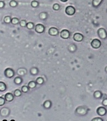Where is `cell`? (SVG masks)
I'll use <instances>...</instances> for the list:
<instances>
[{
    "label": "cell",
    "instance_id": "cell-1",
    "mask_svg": "<svg viewBox=\"0 0 107 121\" xmlns=\"http://www.w3.org/2000/svg\"><path fill=\"white\" fill-rule=\"evenodd\" d=\"M88 109L85 106H78L75 110V113L79 116H84L87 113Z\"/></svg>",
    "mask_w": 107,
    "mask_h": 121
},
{
    "label": "cell",
    "instance_id": "cell-2",
    "mask_svg": "<svg viewBox=\"0 0 107 121\" xmlns=\"http://www.w3.org/2000/svg\"><path fill=\"white\" fill-rule=\"evenodd\" d=\"M16 72H15V70L11 68H7L4 71V75L8 79H12L16 75Z\"/></svg>",
    "mask_w": 107,
    "mask_h": 121
},
{
    "label": "cell",
    "instance_id": "cell-3",
    "mask_svg": "<svg viewBox=\"0 0 107 121\" xmlns=\"http://www.w3.org/2000/svg\"><path fill=\"white\" fill-rule=\"evenodd\" d=\"M34 30H35V32L37 33V34H42L45 31V26L42 24H37L35 26Z\"/></svg>",
    "mask_w": 107,
    "mask_h": 121
},
{
    "label": "cell",
    "instance_id": "cell-4",
    "mask_svg": "<svg viewBox=\"0 0 107 121\" xmlns=\"http://www.w3.org/2000/svg\"><path fill=\"white\" fill-rule=\"evenodd\" d=\"M98 36L101 39H105L107 37V33L104 28H101L98 30Z\"/></svg>",
    "mask_w": 107,
    "mask_h": 121
},
{
    "label": "cell",
    "instance_id": "cell-5",
    "mask_svg": "<svg viewBox=\"0 0 107 121\" xmlns=\"http://www.w3.org/2000/svg\"><path fill=\"white\" fill-rule=\"evenodd\" d=\"M65 12L68 16H73L76 12V9L75 7L72 6H68L66 7Z\"/></svg>",
    "mask_w": 107,
    "mask_h": 121
},
{
    "label": "cell",
    "instance_id": "cell-6",
    "mask_svg": "<svg viewBox=\"0 0 107 121\" xmlns=\"http://www.w3.org/2000/svg\"><path fill=\"white\" fill-rule=\"evenodd\" d=\"M28 73V71H27V69L25 68H19L17 70L16 74L18 75V76H20V77H23V76H25Z\"/></svg>",
    "mask_w": 107,
    "mask_h": 121
},
{
    "label": "cell",
    "instance_id": "cell-7",
    "mask_svg": "<svg viewBox=\"0 0 107 121\" xmlns=\"http://www.w3.org/2000/svg\"><path fill=\"white\" fill-rule=\"evenodd\" d=\"M92 47L94 49H98L100 48L101 45V43L99 39H94L92 41L91 43Z\"/></svg>",
    "mask_w": 107,
    "mask_h": 121
},
{
    "label": "cell",
    "instance_id": "cell-8",
    "mask_svg": "<svg viewBox=\"0 0 107 121\" xmlns=\"http://www.w3.org/2000/svg\"><path fill=\"white\" fill-rule=\"evenodd\" d=\"M96 112L99 116H105V115L107 114V110L105 107L103 106H100V107L98 108V109L96 110Z\"/></svg>",
    "mask_w": 107,
    "mask_h": 121
},
{
    "label": "cell",
    "instance_id": "cell-9",
    "mask_svg": "<svg viewBox=\"0 0 107 121\" xmlns=\"http://www.w3.org/2000/svg\"><path fill=\"white\" fill-rule=\"evenodd\" d=\"M60 37L63 39H69L70 37V32L69 31L66 29L62 30L60 32Z\"/></svg>",
    "mask_w": 107,
    "mask_h": 121
},
{
    "label": "cell",
    "instance_id": "cell-10",
    "mask_svg": "<svg viewBox=\"0 0 107 121\" xmlns=\"http://www.w3.org/2000/svg\"><path fill=\"white\" fill-rule=\"evenodd\" d=\"M5 99L6 100V102H8V103H10V102H12L13 100H14V94L12 93H7L5 95Z\"/></svg>",
    "mask_w": 107,
    "mask_h": 121
},
{
    "label": "cell",
    "instance_id": "cell-11",
    "mask_svg": "<svg viewBox=\"0 0 107 121\" xmlns=\"http://www.w3.org/2000/svg\"><path fill=\"white\" fill-rule=\"evenodd\" d=\"M73 39L77 42H81L83 39V35L82 34L79 33H76L75 35H73Z\"/></svg>",
    "mask_w": 107,
    "mask_h": 121
},
{
    "label": "cell",
    "instance_id": "cell-12",
    "mask_svg": "<svg viewBox=\"0 0 107 121\" xmlns=\"http://www.w3.org/2000/svg\"><path fill=\"white\" fill-rule=\"evenodd\" d=\"M58 30L55 27H51L49 29V31H48V34L49 35H51V36H56L58 35Z\"/></svg>",
    "mask_w": 107,
    "mask_h": 121
},
{
    "label": "cell",
    "instance_id": "cell-13",
    "mask_svg": "<svg viewBox=\"0 0 107 121\" xmlns=\"http://www.w3.org/2000/svg\"><path fill=\"white\" fill-rule=\"evenodd\" d=\"M10 109H8V108H1V110H0V115L2 117H3L4 113H5V117L8 116L10 114Z\"/></svg>",
    "mask_w": 107,
    "mask_h": 121
},
{
    "label": "cell",
    "instance_id": "cell-14",
    "mask_svg": "<svg viewBox=\"0 0 107 121\" xmlns=\"http://www.w3.org/2000/svg\"><path fill=\"white\" fill-rule=\"evenodd\" d=\"M14 84H16V85H21L23 82V79L22 78V77L17 76L14 78Z\"/></svg>",
    "mask_w": 107,
    "mask_h": 121
},
{
    "label": "cell",
    "instance_id": "cell-15",
    "mask_svg": "<svg viewBox=\"0 0 107 121\" xmlns=\"http://www.w3.org/2000/svg\"><path fill=\"white\" fill-rule=\"evenodd\" d=\"M39 70L37 67H32L30 69V73L32 76H35L39 73Z\"/></svg>",
    "mask_w": 107,
    "mask_h": 121
},
{
    "label": "cell",
    "instance_id": "cell-16",
    "mask_svg": "<svg viewBox=\"0 0 107 121\" xmlns=\"http://www.w3.org/2000/svg\"><path fill=\"white\" fill-rule=\"evenodd\" d=\"M7 86L4 82L0 81V92H3L7 90Z\"/></svg>",
    "mask_w": 107,
    "mask_h": 121
},
{
    "label": "cell",
    "instance_id": "cell-17",
    "mask_svg": "<svg viewBox=\"0 0 107 121\" xmlns=\"http://www.w3.org/2000/svg\"><path fill=\"white\" fill-rule=\"evenodd\" d=\"M37 85V84L36 83V82H35V81H30L28 82V88H30V89L35 88Z\"/></svg>",
    "mask_w": 107,
    "mask_h": 121
},
{
    "label": "cell",
    "instance_id": "cell-18",
    "mask_svg": "<svg viewBox=\"0 0 107 121\" xmlns=\"http://www.w3.org/2000/svg\"><path fill=\"white\" fill-rule=\"evenodd\" d=\"M51 105H52V103H51V102L50 100H46L44 103V104H43V107H44L45 109H48L51 107Z\"/></svg>",
    "mask_w": 107,
    "mask_h": 121
},
{
    "label": "cell",
    "instance_id": "cell-19",
    "mask_svg": "<svg viewBox=\"0 0 107 121\" xmlns=\"http://www.w3.org/2000/svg\"><path fill=\"white\" fill-rule=\"evenodd\" d=\"M103 2V0H92V5L94 7H98Z\"/></svg>",
    "mask_w": 107,
    "mask_h": 121
},
{
    "label": "cell",
    "instance_id": "cell-20",
    "mask_svg": "<svg viewBox=\"0 0 107 121\" xmlns=\"http://www.w3.org/2000/svg\"><path fill=\"white\" fill-rule=\"evenodd\" d=\"M11 21H12V17L10 16H7L3 18V22L6 25H9L11 24Z\"/></svg>",
    "mask_w": 107,
    "mask_h": 121
},
{
    "label": "cell",
    "instance_id": "cell-21",
    "mask_svg": "<svg viewBox=\"0 0 107 121\" xmlns=\"http://www.w3.org/2000/svg\"><path fill=\"white\" fill-rule=\"evenodd\" d=\"M22 93L23 92L21 91V90H19V89H16V90H15L14 91V95L15 97H21L22 95Z\"/></svg>",
    "mask_w": 107,
    "mask_h": 121
},
{
    "label": "cell",
    "instance_id": "cell-22",
    "mask_svg": "<svg viewBox=\"0 0 107 121\" xmlns=\"http://www.w3.org/2000/svg\"><path fill=\"white\" fill-rule=\"evenodd\" d=\"M39 17L40 19H41V20H46L48 18V14L45 12H40Z\"/></svg>",
    "mask_w": 107,
    "mask_h": 121
},
{
    "label": "cell",
    "instance_id": "cell-23",
    "mask_svg": "<svg viewBox=\"0 0 107 121\" xmlns=\"http://www.w3.org/2000/svg\"><path fill=\"white\" fill-rule=\"evenodd\" d=\"M35 24L33 23V22H28L26 24V28L28 29V30H32V29H34L35 28Z\"/></svg>",
    "mask_w": 107,
    "mask_h": 121
},
{
    "label": "cell",
    "instance_id": "cell-24",
    "mask_svg": "<svg viewBox=\"0 0 107 121\" xmlns=\"http://www.w3.org/2000/svg\"><path fill=\"white\" fill-rule=\"evenodd\" d=\"M36 83L39 85H42L44 83V80L43 79V77H39L37 78V79L35 80Z\"/></svg>",
    "mask_w": 107,
    "mask_h": 121
},
{
    "label": "cell",
    "instance_id": "cell-25",
    "mask_svg": "<svg viewBox=\"0 0 107 121\" xmlns=\"http://www.w3.org/2000/svg\"><path fill=\"white\" fill-rule=\"evenodd\" d=\"M102 95L103 94L100 91H95V92L94 93V97L95 99H99L101 98Z\"/></svg>",
    "mask_w": 107,
    "mask_h": 121
},
{
    "label": "cell",
    "instance_id": "cell-26",
    "mask_svg": "<svg viewBox=\"0 0 107 121\" xmlns=\"http://www.w3.org/2000/svg\"><path fill=\"white\" fill-rule=\"evenodd\" d=\"M9 5L10 7H12V8H15V7H17L18 3L16 0H11L9 2Z\"/></svg>",
    "mask_w": 107,
    "mask_h": 121
},
{
    "label": "cell",
    "instance_id": "cell-27",
    "mask_svg": "<svg viewBox=\"0 0 107 121\" xmlns=\"http://www.w3.org/2000/svg\"><path fill=\"white\" fill-rule=\"evenodd\" d=\"M19 18L17 17H13L12 18V21H11V24L13 25H19Z\"/></svg>",
    "mask_w": 107,
    "mask_h": 121
},
{
    "label": "cell",
    "instance_id": "cell-28",
    "mask_svg": "<svg viewBox=\"0 0 107 121\" xmlns=\"http://www.w3.org/2000/svg\"><path fill=\"white\" fill-rule=\"evenodd\" d=\"M31 6L33 8H37L39 6V3L37 1H36V0H33V1H32L31 2Z\"/></svg>",
    "mask_w": 107,
    "mask_h": 121
},
{
    "label": "cell",
    "instance_id": "cell-29",
    "mask_svg": "<svg viewBox=\"0 0 107 121\" xmlns=\"http://www.w3.org/2000/svg\"><path fill=\"white\" fill-rule=\"evenodd\" d=\"M21 91L23 92V93H28V91H29V90H30V88H28V86H23L22 87H21Z\"/></svg>",
    "mask_w": 107,
    "mask_h": 121
},
{
    "label": "cell",
    "instance_id": "cell-30",
    "mask_svg": "<svg viewBox=\"0 0 107 121\" xmlns=\"http://www.w3.org/2000/svg\"><path fill=\"white\" fill-rule=\"evenodd\" d=\"M26 24H27V22H26L25 19H22V20H20V21H19V25L21 27L25 28L26 26Z\"/></svg>",
    "mask_w": 107,
    "mask_h": 121
},
{
    "label": "cell",
    "instance_id": "cell-31",
    "mask_svg": "<svg viewBox=\"0 0 107 121\" xmlns=\"http://www.w3.org/2000/svg\"><path fill=\"white\" fill-rule=\"evenodd\" d=\"M68 49H69V50L70 52H75V50H76V46L74 45V44H71L69 47H68Z\"/></svg>",
    "mask_w": 107,
    "mask_h": 121
},
{
    "label": "cell",
    "instance_id": "cell-32",
    "mask_svg": "<svg viewBox=\"0 0 107 121\" xmlns=\"http://www.w3.org/2000/svg\"><path fill=\"white\" fill-rule=\"evenodd\" d=\"M60 6L59 5V4L58 3H55L53 5V9L55 11H58L60 10Z\"/></svg>",
    "mask_w": 107,
    "mask_h": 121
},
{
    "label": "cell",
    "instance_id": "cell-33",
    "mask_svg": "<svg viewBox=\"0 0 107 121\" xmlns=\"http://www.w3.org/2000/svg\"><path fill=\"white\" fill-rule=\"evenodd\" d=\"M6 103V100L5 99V97H0V106H4Z\"/></svg>",
    "mask_w": 107,
    "mask_h": 121
},
{
    "label": "cell",
    "instance_id": "cell-34",
    "mask_svg": "<svg viewBox=\"0 0 107 121\" xmlns=\"http://www.w3.org/2000/svg\"><path fill=\"white\" fill-rule=\"evenodd\" d=\"M5 7V3L3 1H0V9H4Z\"/></svg>",
    "mask_w": 107,
    "mask_h": 121
},
{
    "label": "cell",
    "instance_id": "cell-35",
    "mask_svg": "<svg viewBox=\"0 0 107 121\" xmlns=\"http://www.w3.org/2000/svg\"><path fill=\"white\" fill-rule=\"evenodd\" d=\"M91 121H103V120L100 117H95L93 119H92Z\"/></svg>",
    "mask_w": 107,
    "mask_h": 121
},
{
    "label": "cell",
    "instance_id": "cell-36",
    "mask_svg": "<svg viewBox=\"0 0 107 121\" xmlns=\"http://www.w3.org/2000/svg\"><path fill=\"white\" fill-rule=\"evenodd\" d=\"M102 104L104 106H107V98L106 99H104L102 101Z\"/></svg>",
    "mask_w": 107,
    "mask_h": 121
},
{
    "label": "cell",
    "instance_id": "cell-37",
    "mask_svg": "<svg viewBox=\"0 0 107 121\" xmlns=\"http://www.w3.org/2000/svg\"><path fill=\"white\" fill-rule=\"evenodd\" d=\"M61 1H62V2H63V3H65V2H66V1H67L68 0H60Z\"/></svg>",
    "mask_w": 107,
    "mask_h": 121
},
{
    "label": "cell",
    "instance_id": "cell-38",
    "mask_svg": "<svg viewBox=\"0 0 107 121\" xmlns=\"http://www.w3.org/2000/svg\"><path fill=\"white\" fill-rule=\"evenodd\" d=\"M105 70H106V72H107V67H106V68H105Z\"/></svg>",
    "mask_w": 107,
    "mask_h": 121
},
{
    "label": "cell",
    "instance_id": "cell-39",
    "mask_svg": "<svg viewBox=\"0 0 107 121\" xmlns=\"http://www.w3.org/2000/svg\"><path fill=\"white\" fill-rule=\"evenodd\" d=\"M10 121H14V120H11Z\"/></svg>",
    "mask_w": 107,
    "mask_h": 121
}]
</instances>
